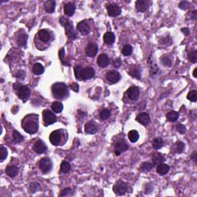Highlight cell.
I'll use <instances>...</instances> for the list:
<instances>
[{
  "instance_id": "cell-1",
  "label": "cell",
  "mask_w": 197,
  "mask_h": 197,
  "mask_svg": "<svg viewBox=\"0 0 197 197\" xmlns=\"http://www.w3.org/2000/svg\"><path fill=\"white\" fill-rule=\"evenodd\" d=\"M23 129L29 134H34L39 129V117L37 115H28L25 117L22 122Z\"/></svg>"
},
{
  "instance_id": "cell-2",
  "label": "cell",
  "mask_w": 197,
  "mask_h": 197,
  "mask_svg": "<svg viewBox=\"0 0 197 197\" xmlns=\"http://www.w3.org/2000/svg\"><path fill=\"white\" fill-rule=\"evenodd\" d=\"M52 93L55 98L62 99L67 96L68 89L67 86L63 82H56L52 86Z\"/></svg>"
},
{
  "instance_id": "cell-3",
  "label": "cell",
  "mask_w": 197,
  "mask_h": 197,
  "mask_svg": "<svg viewBox=\"0 0 197 197\" xmlns=\"http://www.w3.org/2000/svg\"><path fill=\"white\" fill-rule=\"evenodd\" d=\"M59 23L61 25H63L65 28L66 30V36L69 37V39L74 40L76 39V33L74 31L73 25H72V23L71 21H69L68 19H66V17L62 16L59 19Z\"/></svg>"
},
{
  "instance_id": "cell-4",
  "label": "cell",
  "mask_w": 197,
  "mask_h": 197,
  "mask_svg": "<svg viewBox=\"0 0 197 197\" xmlns=\"http://www.w3.org/2000/svg\"><path fill=\"white\" fill-rule=\"evenodd\" d=\"M15 90H16L17 96L23 103L26 102L31 95V90L27 85H20V86L15 88Z\"/></svg>"
},
{
  "instance_id": "cell-5",
  "label": "cell",
  "mask_w": 197,
  "mask_h": 197,
  "mask_svg": "<svg viewBox=\"0 0 197 197\" xmlns=\"http://www.w3.org/2000/svg\"><path fill=\"white\" fill-rule=\"evenodd\" d=\"M63 139V130L58 129L52 132L49 135V141L53 146H59L61 144Z\"/></svg>"
},
{
  "instance_id": "cell-6",
  "label": "cell",
  "mask_w": 197,
  "mask_h": 197,
  "mask_svg": "<svg viewBox=\"0 0 197 197\" xmlns=\"http://www.w3.org/2000/svg\"><path fill=\"white\" fill-rule=\"evenodd\" d=\"M42 118H43L44 124L46 126L49 125H52L56 121V116L52 111L49 109H45L42 112Z\"/></svg>"
},
{
  "instance_id": "cell-7",
  "label": "cell",
  "mask_w": 197,
  "mask_h": 197,
  "mask_svg": "<svg viewBox=\"0 0 197 197\" xmlns=\"http://www.w3.org/2000/svg\"><path fill=\"white\" fill-rule=\"evenodd\" d=\"M39 166L42 173H49V171H51L52 167V161H51L50 159L47 158V157L41 159L39 163Z\"/></svg>"
},
{
  "instance_id": "cell-8",
  "label": "cell",
  "mask_w": 197,
  "mask_h": 197,
  "mask_svg": "<svg viewBox=\"0 0 197 197\" xmlns=\"http://www.w3.org/2000/svg\"><path fill=\"white\" fill-rule=\"evenodd\" d=\"M113 191L118 196H123L127 191V185L125 182L119 180L113 186Z\"/></svg>"
},
{
  "instance_id": "cell-9",
  "label": "cell",
  "mask_w": 197,
  "mask_h": 197,
  "mask_svg": "<svg viewBox=\"0 0 197 197\" xmlns=\"http://www.w3.org/2000/svg\"><path fill=\"white\" fill-rule=\"evenodd\" d=\"M107 12L109 16L116 17L121 14L122 9L119 6L116 4H109L107 6Z\"/></svg>"
},
{
  "instance_id": "cell-10",
  "label": "cell",
  "mask_w": 197,
  "mask_h": 197,
  "mask_svg": "<svg viewBox=\"0 0 197 197\" xmlns=\"http://www.w3.org/2000/svg\"><path fill=\"white\" fill-rule=\"evenodd\" d=\"M96 72L94 69L92 67H86L85 69H82L81 72V80H86V79H92L94 77Z\"/></svg>"
},
{
  "instance_id": "cell-11",
  "label": "cell",
  "mask_w": 197,
  "mask_h": 197,
  "mask_svg": "<svg viewBox=\"0 0 197 197\" xmlns=\"http://www.w3.org/2000/svg\"><path fill=\"white\" fill-rule=\"evenodd\" d=\"M120 74L117 71H109L106 73V79L112 84L118 82L120 80Z\"/></svg>"
},
{
  "instance_id": "cell-12",
  "label": "cell",
  "mask_w": 197,
  "mask_h": 197,
  "mask_svg": "<svg viewBox=\"0 0 197 197\" xmlns=\"http://www.w3.org/2000/svg\"><path fill=\"white\" fill-rule=\"evenodd\" d=\"M149 5H150V2L148 1V0H138L136 2L135 6H136V9L139 12H145L149 9Z\"/></svg>"
},
{
  "instance_id": "cell-13",
  "label": "cell",
  "mask_w": 197,
  "mask_h": 197,
  "mask_svg": "<svg viewBox=\"0 0 197 197\" xmlns=\"http://www.w3.org/2000/svg\"><path fill=\"white\" fill-rule=\"evenodd\" d=\"M98 46L96 43L93 42H90L87 45L86 49H85V54L89 57H94L97 54Z\"/></svg>"
},
{
  "instance_id": "cell-14",
  "label": "cell",
  "mask_w": 197,
  "mask_h": 197,
  "mask_svg": "<svg viewBox=\"0 0 197 197\" xmlns=\"http://www.w3.org/2000/svg\"><path fill=\"white\" fill-rule=\"evenodd\" d=\"M33 149L36 153H43L47 150V146L42 140H37L33 145Z\"/></svg>"
},
{
  "instance_id": "cell-15",
  "label": "cell",
  "mask_w": 197,
  "mask_h": 197,
  "mask_svg": "<svg viewBox=\"0 0 197 197\" xmlns=\"http://www.w3.org/2000/svg\"><path fill=\"white\" fill-rule=\"evenodd\" d=\"M77 29L83 36H86L90 33V26L85 21H82L77 25Z\"/></svg>"
},
{
  "instance_id": "cell-16",
  "label": "cell",
  "mask_w": 197,
  "mask_h": 197,
  "mask_svg": "<svg viewBox=\"0 0 197 197\" xmlns=\"http://www.w3.org/2000/svg\"><path fill=\"white\" fill-rule=\"evenodd\" d=\"M129 147L125 141H119L115 145V153L116 155H120L122 152L128 150Z\"/></svg>"
},
{
  "instance_id": "cell-17",
  "label": "cell",
  "mask_w": 197,
  "mask_h": 197,
  "mask_svg": "<svg viewBox=\"0 0 197 197\" xmlns=\"http://www.w3.org/2000/svg\"><path fill=\"white\" fill-rule=\"evenodd\" d=\"M126 93L131 100H137L139 96V90L137 86H131L128 89Z\"/></svg>"
},
{
  "instance_id": "cell-18",
  "label": "cell",
  "mask_w": 197,
  "mask_h": 197,
  "mask_svg": "<svg viewBox=\"0 0 197 197\" xmlns=\"http://www.w3.org/2000/svg\"><path fill=\"white\" fill-rule=\"evenodd\" d=\"M98 128L96 123L93 120L89 121L85 125V133L87 134H95L97 132Z\"/></svg>"
},
{
  "instance_id": "cell-19",
  "label": "cell",
  "mask_w": 197,
  "mask_h": 197,
  "mask_svg": "<svg viewBox=\"0 0 197 197\" xmlns=\"http://www.w3.org/2000/svg\"><path fill=\"white\" fill-rule=\"evenodd\" d=\"M136 120L139 122V123L142 124V125H147L148 124L150 123V117L149 115L147 112H141L136 116Z\"/></svg>"
},
{
  "instance_id": "cell-20",
  "label": "cell",
  "mask_w": 197,
  "mask_h": 197,
  "mask_svg": "<svg viewBox=\"0 0 197 197\" xmlns=\"http://www.w3.org/2000/svg\"><path fill=\"white\" fill-rule=\"evenodd\" d=\"M110 60L106 54H100L97 58V64L100 67H106L109 65Z\"/></svg>"
},
{
  "instance_id": "cell-21",
  "label": "cell",
  "mask_w": 197,
  "mask_h": 197,
  "mask_svg": "<svg viewBox=\"0 0 197 197\" xmlns=\"http://www.w3.org/2000/svg\"><path fill=\"white\" fill-rule=\"evenodd\" d=\"M38 36L39 39L43 42H48L51 39L50 33L46 29H41L38 33Z\"/></svg>"
},
{
  "instance_id": "cell-22",
  "label": "cell",
  "mask_w": 197,
  "mask_h": 197,
  "mask_svg": "<svg viewBox=\"0 0 197 197\" xmlns=\"http://www.w3.org/2000/svg\"><path fill=\"white\" fill-rule=\"evenodd\" d=\"M129 74L131 76H133V78H136L137 79H140L141 78V74H140V70H139V68L137 67L135 65L130 66L129 68Z\"/></svg>"
},
{
  "instance_id": "cell-23",
  "label": "cell",
  "mask_w": 197,
  "mask_h": 197,
  "mask_svg": "<svg viewBox=\"0 0 197 197\" xmlns=\"http://www.w3.org/2000/svg\"><path fill=\"white\" fill-rule=\"evenodd\" d=\"M165 156L162 153L160 152H156V153H154L153 156H152V163L153 165L155 166H158V165L163 163V162L165 161Z\"/></svg>"
},
{
  "instance_id": "cell-24",
  "label": "cell",
  "mask_w": 197,
  "mask_h": 197,
  "mask_svg": "<svg viewBox=\"0 0 197 197\" xmlns=\"http://www.w3.org/2000/svg\"><path fill=\"white\" fill-rule=\"evenodd\" d=\"M75 10H76V6L72 3L69 2L65 5L64 12L67 16H72V15H73Z\"/></svg>"
},
{
  "instance_id": "cell-25",
  "label": "cell",
  "mask_w": 197,
  "mask_h": 197,
  "mask_svg": "<svg viewBox=\"0 0 197 197\" xmlns=\"http://www.w3.org/2000/svg\"><path fill=\"white\" fill-rule=\"evenodd\" d=\"M103 41L107 45H112L115 41V35L113 33L108 32L103 36Z\"/></svg>"
},
{
  "instance_id": "cell-26",
  "label": "cell",
  "mask_w": 197,
  "mask_h": 197,
  "mask_svg": "<svg viewBox=\"0 0 197 197\" xmlns=\"http://www.w3.org/2000/svg\"><path fill=\"white\" fill-rule=\"evenodd\" d=\"M55 1L53 0H48L45 2L44 4V8H45V10L48 13H52L55 10Z\"/></svg>"
},
{
  "instance_id": "cell-27",
  "label": "cell",
  "mask_w": 197,
  "mask_h": 197,
  "mask_svg": "<svg viewBox=\"0 0 197 197\" xmlns=\"http://www.w3.org/2000/svg\"><path fill=\"white\" fill-rule=\"evenodd\" d=\"M6 173L10 177L13 178L18 174L19 173V168L15 166H9L6 167Z\"/></svg>"
},
{
  "instance_id": "cell-28",
  "label": "cell",
  "mask_w": 197,
  "mask_h": 197,
  "mask_svg": "<svg viewBox=\"0 0 197 197\" xmlns=\"http://www.w3.org/2000/svg\"><path fill=\"white\" fill-rule=\"evenodd\" d=\"M157 173L161 176H164V175L167 174L169 171V166L167 164H164V163H161V164L157 166L156 169Z\"/></svg>"
},
{
  "instance_id": "cell-29",
  "label": "cell",
  "mask_w": 197,
  "mask_h": 197,
  "mask_svg": "<svg viewBox=\"0 0 197 197\" xmlns=\"http://www.w3.org/2000/svg\"><path fill=\"white\" fill-rule=\"evenodd\" d=\"M27 39H28V36L24 33H21L19 34L17 37V43L20 46H24L26 45Z\"/></svg>"
},
{
  "instance_id": "cell-30",
  "label": "cell",
  "mask_w": 197,
  "mask_h": 197,
  "mask_svg": "<svg viewBox=\"0 0 197 197\" xmlns=\"http://www.w3.org/2000/svg\"><path fill=\"white\" fill-rule=\"evenodd\" d=\"M172 148H173V150L176 153H182L184 151V149H185V144L181 141H177Z\"/></svg>"
},
{
  "instance_id": "cell-31",
  "label": "cell",
  "mask_w": 197,
  "mask_h": 197,
  "mask_svg": "<svg viewBox=\"0 0 197 197\" xmlns=\"http://www.w3.org/2000/svg\"><path fill=\"white\" fill-rule=\"evenodd\" d=\"M128 137L129 139L130 140V142L134 143V142H137L138 139H139V134L136 130H131V131L128 133Z\"/></svg>"
},
{
  "instance_id": "cell-32",
  "label": "cell",
  "mask_w": 197,
  "mask_h": 197,
  "mask_svg": "<svg viewBox=\"0 0 197 197\" xmlns=\"http://www.w3.org/2000/svg\"><path fill=\"white\" fill-rule=\"evenodd\" d=\"M44 67L41 63H36V64L33 66V72L35 75H37V76H39V75L42 74L44 72Z\"/></svg>"
},
{
  "instance_id": "cell-33",
  "label": "cell",
  "mask_w": 197,
  "mask_h": 197,
  "mask_svg": "<svg viewBox=\"0 0 197 197\" xmlns=\"http://www.w3.org/2000/svg\"><path fill=\"white\" fill-rule=\"evenodd\" d=\"M164 146V142H163V139L160 137H157L153 139L152 141V147L155 149H160Z\"/></svg>"
},
{
  "instance_id": "cell-34",
  "label": "cell",
  "mask_w": 197,
  "mask_h": 197,
  "mask_svg": "<svg viewBox=\"0 0 197 197\" xmlns=\"http://www.w3.org/2000/svg\"><path fill=\"white\" fill-rule=\"evenodd\" d=\"M166 119H167L168 121L172 122V123L176 122L179 119V113L177 112H176V111H171V112L167 113Z\"/></svg>"
},
{
  "instance_id": "cell-35",
  "label": "cell",
  "mask_w": 197,
  "mask_h": 197,
  "mask_svg": "<svg viewBox=\"0 0 197 197\" xmlns=\"http://www.w3.org/2000/svg\"><path fill=\"white\" fill-rule=\"evenodd\" d=\"M153 166V163H149V162H145V163L141 164L140 169H140L141 171H142V172H149V171L152 170Z\"/></svg>"
},
{
  "instance_id": "cell-36",
  "label": "cell",
  "mask_w": 197,
  "mask_h": 197,
  "mask_svg": "<svg viewBox=\"0 0 197 197\" xmlns=\"http://www.w3.org/2000/svg\"><path fill=\"white\" fill-rule=\"evenodd\" d=\"M71 170V166L69 163L67 162H63L60 166V173H63V174H66V173H69Z\"/></svg>"
},
{
  "instance_id": "cell-37",
  "label": "cell",
  "mask_w": 197,
  "mask_h": 197,
  "mask_svg": "<svg viewBox=\"0 0 197 197\" xmlns=\"http://www.w3.org/2000/svg\"><path fill=\"white\" fill-rule=\"evenodd\" d=\"M52 109L55 112V113H59L63 111V106L59 102H54L52 104Z\"/></svg>"
},
{
  "instance_id": "cell-38",
  "label": "cell",
  "mask_w": 197,
  "mask_h": 197,
  "mask_svg": "<svg viewBox=\"0 0 197 197\" xmlns=\"http://www.w3.org/2000/svg\"><path fill=\"white\" fill-rule=\"evenodd\" d=\"M12 138H13L14 142H16V143H20V142H23L24 138L23 136L20 134L19 132H17L16 130H14L13 131V134H12Z\"/></svg>"
},
{
  "instance_id": "cell-39",
  "label": "cell",
  "mask_w": 197,
  "mask_h": 197,
  "mask_svg": "<svg viewBox=\"0 0 197 197\" xmlns=\"http://www.w3.org/2000/svg\"><path fill=\"white\" fill-rule=\"evenodd\" d=\"M29 193H35L36 192L39 191L40 190V185L39 182H32L29 185Z\"/></svg>"
},
{
  "instance_id": "cell-40",
  "label": "cell",
  "mask_w": 197,
  "mask_h": 197,
  "mask_svg": "<svg viewBox=\"0 0 197 197\" xmlns=\"http://www.w3.org/2000/svg\"><path fill=\"white\" fill-rule=\"evenodd\" d=\"M110 115H111L110 110L108 109H104L101 111V112H100V118H101V120H106L109 118Z\"/></svg>"
},
{
  "instance_id": "cell-41",
  "label": "cell",
  "mask_w": 197,
  "mask_h": 197,
  "mask_svg": "<svg viewBox=\"0 0 197 197\" xmlns=\"http://www.w3.org/2000/svg\"><path fill=\"white\" fill-rule=\"evenodd\" d=\"M122 53L125 56H129L132 53H133V47L130 45H126L123 47L122 49Z\"/></svg>"
},
{
  "instance_id": "cell-42",
  "label": "cell",
  "mask_w": 197,
  "mask_h": 197,
  "mask_svg": "<svg viewBox=\"0 0 197 197\" xmlns=\"http://www.w3.org/2000/svg\"><path fill=\"white\" fill-rule=\"evenodd\" d=\"M8 155V151L6 148H5L3 146L0 147V160L1 162H3L6 159Z\"/></svg>"
},
{
  "instance_id": "cell-43",
  "label": "cell",
  "mask_w": 197,
  "mask_h": 197,
  "mask_svg": "<svg viewBox=\"0 0 197 197\" xmlns=\"http://www.w3.org/2000/svg\"><path fill=\"white\" fill-rule=\"evenodd\" d=\"M188 59L191 63H196L197 61V52L196 50L192 51L188 55Z\"/></svg>"
},
{
  "instance_id": "cell-44",
  "label": "cell",
  "mask_w": 197,
  "mask_h": 197,
  "mask_svg": "<svg viewBox=\"0 0 197 197\" xmlns=\"http://www.w3.org/2000/svg\"><path fill=\"white\" fill-rule=\"evenodd\" d=\"M187 98L190 100L191 102H196L197 101V92L196 90L190 91L187 95Z\"/></svg>"
},
{
  "instance_id": "cell-45",
  "label": "cell",
  "mask_w": 197,
  "mask_h": 197,
  "mask_svg": "<svg viewBox=\"0 0 197 197\" xmlns=\"http://www.w3.org/2000/svg\"><path fill=\"white\" fill-rule=\"evenodd\" d=\"M161 61H162V63H163V64L166 66H170L171 63H172L170 59H169V57H168L167 55H164L163 56H162Z\"/></svg>"
},
{
  "instance_id": "cell-46",
  "label": "cell",
  "mask_w": 197,
  "mask_h": 197,
  "mask_svg": "<svg viewBox=\"0 0 197 197\" xmlns=\"http://www.w3.org/2000/svg\"><path fill=\"white\" fill-rule=\"evenodd\" d=\"M82 67L80 66H76L74 68V72L76 78L79 80H81V72H82Z\"/></svg>"
},
{
  "instance_id": "cell-47",
  "label": "cell",
  "mask_w": 197,
  "mask_h": 197,
  "mask_svg": "<svg viewBox=\"0 0 197 197\" xmlns=\"http://www.w3.org/2000/svg\"><path fill=\"white\" fill-rule=\"evenodd\" d=\"M176 128V130H177L179 133H181V134H184V133H186V128L185 125H182V124H177Z\"/></svg>"
},
{
  "instance_id": "cell-48",
  "label": "cell",
  "mask_w": 197,
  "mask_h": 197,
  "mask_svg": "<svg viewBox=\"0 0 197 197\" xmlns=\"http://www.w3.org/2000/svg\"><path fill=\"white\" fill-rule=\"evenodd\" d=\"M72 194V190L70 188H66L60 193L59 196H67Z\"/></svg>"
},
{
  "instance_id": "cell-49",
  "label": "cell",
  "mask_w": 197,
  "mask_h": 197,
  "mask_svg": "<svg viewBox=\"0 0 197 197\" xmlns=\"http://www.w3.org/2000/svg\"><path fill=\"white\" fill-rule=\"evenodd\" d=\"M189 6H190V3L187 1H182L179 4V7L181 9H183V10H186L189 8Z\"/></svg>"
},
{
  "instance_id": "cell-50",
  "label": "cell",
  "mask_w": 197,
  "mask_h": 197,
  "mask_svg": "<svg viewBox=\"0 0 197 197\" xmlns=\"http://www.w3.org/2000/svg\"><path fill=\"white\" fill-rule=\"evenodd\" d=\"M59 56L60 60H61V63H63V65H66V63H65V59H64V57H65V51L64 49H61L59 52Z\"/></svg>"
},
{
  "instance_id": "cell-51",
  "label": "cell",
  "mask_w": 197,
  "mask_h": 197,
  "mask_svg": "<svg viewBox=\"0 0 197 197\" xmlns=\"http://www.w3.org/2000/svg\"><path fill=\"white\" fill-rule=\"evenodd\" d=\"M122 64V61L120 58H117L116 59H114L113 61V66L115 67H120Z\"/></svg>"
},
{
  "instance_id": "cell-52",
  "label": "cell",
  "mask_w": 197,
  "mask_h": 197,
  "mask_svg": "<svg viewBox=\"0 0 197 197\" xmlns=\"http://www.w3.org/2000/svg\"><path fill=\"white\" fill-rule=\"evenodd\" d=\"M70 88L71 90H73L74 92H76V93H78L79 92V85H78L77 83H72L70 85Z\"/></svg>"
},
{
  "instance_id": "cell-53",
  "label": "cell",
  "mask_w": 197,
  "mask_h": 197,
  "mask_svg": "<svg viewBox=\"0 0 197 197\" xmlns=\"http://www.w3.org/2000/svg\"><path fill=\"white\" fill-rule=\"evenodd\" d=\"M181 31H182V33H184L186 36H188L189 33H190V31H189L188 28H182V29H181Z\"/></svg>"
},
{
  "instance_id": "cell-54",
  "label": "cell",
  "mask_w": 197,
  "mask_h": 197,
  "mask_svg": "<svg viewBox=\"0 0 197 197\" xmlns=\"http://www.w3.org/2000/svg\"><path fill=\"white\" fill-rule=\"evenodd\" d=\"M191 160H193V162H195V163L196 162V151H194V152H193V153L192 154Z\"/></svg>"
},
{
  "instance_id": "cell-55",
  "label": "cell",
  "mask_w": 197,
  "mask_h": 197,
  "mask_svg": "<svg viewBox=\"0 0 197 197\" xmlns=\"http://www.w3.org/2000/svg\"><path fill=\"white\" fill-rule=\"evenodd\" d=\"M196 11H194V12H192V14H191V19L193 20H196Z\"/></svg>"
},
{
  "instance_id": "cell-56",
  "label": "cell",
  "mask_w": 197,
  "mask_h": 197,
  "mask_svg": "<svg viewBox=\"0 0 197 197\" xmlns=\"http://www.w3.org/2000/svg\"><path fill=\"white\" fill-rule=\"evenodd\" d=\"M196 70H197V69L196 68H195V69L194 70H193V76H194L195 78H196L197 77V75H196Z\"/></svg>"
}]
</instances>
